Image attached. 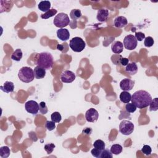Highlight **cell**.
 Segmentation results:
<instances>
[{
  "mask_svg": "<svg viewBox=\"0 0 158 158\" xmlns=\"http://www.w3.org/2000/svg\"><path fill=\"white\" fill-rule=\"evenodd\" d=\"M152 100L151 94L145 90H139L135 92L132 96V103L139 109L148 107Z\"/></svg>",
  "mask_w": 158,
  "mask_h": 158,
  "instance_id": "cell-1",
  "label": "cell"
},
{
  "mask_svg": "<svg viewBox=\"0 0 158 158\" xmlns=\"http://www.w3.org/2000/svg\"><path fill=\"white\" fill-rule=\"evenodd\" d=\"M37 64L45 70H49L54 64L53 56L49 52H42L38 55Z\"/></svg>",
  "mask_w": 158,
  "mask_h": 158,
  "instance_id": "cell-2",
  "label": "cell"
},
{
  "mask_svg": "<svg viewBox=\"0 0 158 158\" xmlns=\"http://www.w3.org/2000/svg\"><path fill=\"white\" fill-rule=\"evenodd\" d=\"M18 77L21 82L30 83L35 79L34 70L29 67H23L18 72Z\"/></svg>",
  "mask_w": 158,
  "mask_h": 158,
  "instance_id": "cell-3",
  "label": "cell"
},
{
  "mask_svg": "<svg viewBox=\"0 0 158 158\" xmlns=\"http://www.w3.org/2000/svg\"><path fill=\"white\" fill-rule=\"evenodd\" d=\"M69 46L73 51L80 52L85 48L86 43L82 38L76 37L70 40Z\"/></svg>",
  "mask_w": 158,
  "mask_h": 158,
  "instance_id": "cell-4",
  "label": "cell"
},
{
  "mask_svg": "<svg viewBox=\"0 0 158 158\" xmlns=\"http://www.w3.org/2000/svg\"><path fill=\"white\" fill-rule=\"evenodd\" d=\"M53 23L56 27L63 28L70 24L69 17L67 14L61 13L56 15L53 20Z\"/></svg>",
  "mask_w": 158,
  "mask_h": 158,
  "instance_id": "cell-5",
  "label": "cell"
},
{
  "mask_svg": "<svg viewBox=\"0 0 158 158\" xmlns=\"http://www.w3.org/2000/svg\"><path fill=\"white\" fill-rule=\"evenodd\" d=\"M134 130V124L130 121L124 120L119 125V131L124 135L128 136L133 133Z\"/></svg>",
  "mask_w": 158,
  "mask_h": 158,
  "instance_id": "cell-6",
  "label": "cell"
},
{
  "mask_svg": "<svg viewBox=\"0 0 158 158\" xmlns=\"http://www.w3.org/2000/svg\"><path fill=\"white\" fill-rule=\"evenodd\" d=\"M138 45V41L136 40L135 37L133 35H129L126 36L124 39L123 45L125 48L128 50L135 49Z\"/></svg>",
  "mask_w": 158,
  "mask_h": 158,
  "instance_id": "cell-7",
  "label": "cell"
},
{
  "mask_svg": "<svg viewBox=\"0 0 158 158\" xmlns=\"http://www.w3.org/2000/svg\"><path fill=\"white\" fill-rule=\"evenodd\" d=\"M25 109L27 112L35 115L39 111V104L34 100L28 101L25 104Z\"/></svg>",
  "mask_w": 158,
  "mask_h": 158,
  "instance_id": "cell-8",
  "label": "cell"
},
{
  "mask_svg": "<svg viewBox=\"0 0 158 158\" xmlns=\"http://www.w3.org/2000/svg\"><path fill=\"white\" fill-rule=\"evenodd\" d=\"M76 74L70 70H65L61 75V80L63 83H70L75 80Z\"/></svg>",
  "mask_w": 158,
  "mask_h": 158,
  "instance_id": "cell-9",
  "label": "cell"
},
{
  "mask_svg": "<svg viewBox=\"0 0 158 158\" xmlns=\"http://www.w3.org/2000/svg\"><path fill=\"white\" fill-rule=\"evenodd\" d=\"M99 118L98 112L94 108L89 109L85 113V119L88 122H95Z\"/></svg>",
  "mask_w": 158,
  "mask_h": 158,
  "instance_id": "cell-10",
  "label": "cell"
},
{
  "mask_svg": "<svg viewBox=\"0 0 158 158\" xmlns=\"http://www.w3.org/2000/svg\"><path fill=\"white\" fill-rule=\"evenodd\" d=\"M135 85V81L129 79H125L120 82V87L123 91H129L133 89Z\"/></svg>",
  "mask_w": 158,
  "mask_h": 158,
  "instance_id": "cell-11",
  "label": "cell"
},
{
  "mask_svg": "<svg viewBox=\"0 0 158 158\" xmlns=\"http://www.w3.org/2000/svg\"><path fill=\"white\" fill-rule=\"evenodd\" d=\"M57 37L61 41H67L70 37L69 31L66 28H59L57 31Z\"/></svg>",
  "mask_w": 158,
  "mask_h": 158,
  "instance_id": "cell-12",
  "label": "cell"
},
{
  "mask_svg": "<svg viewBox=\"0 0 158 158\" xmlns=\"http://www.w3.org/2000/svg\"><path fill=\"white\" fill-rule=\"evenodd\" d=\"M128 24L127 19L124 16H118L114 19V24L117 28H123L125 27Z\"/></svg>",
  "mask_w": 158,
  "mask_h": 158,
  "instance_id": "cell-13",
  "label": "cell"
},
{
  "mask_svg": "<svg viewBox=\"0 0 158 158\" xmlns=\"http://www.w3.org/2000/svg\"><path fill=\"white\" fill-rule=\"evenodd\" d=\"M109 16V11L106 9H101L97 13V20L100 22H104L107 20Z\"/></svg>",
  "mask_w": 158,
  "mask_h": 158,
  "instance_id": "cell-14",
  "label": "cell"
},
{
  "mask_svg": "<svg viewBox=\"0 0 158 158\" xmlns=\"http://www.w3.org/2000/svg\"><path fill=\"white\" fill-rule=\"evenodd\" d=\"M124 45L120 41H116L112 43L111 45V50L115 54H121L123 51Z\"/></svg>",
  "mask_w": 158,
  "mask_h": 158,
  "instance_id": "cell-15",
  "label": "cell"
},
{
  "mask_svg": "<svg viewBox=\"0 0 158 158\" xmlns=\"http://www.w3.org/2000/svg\"><path fill=\"white\" fill-rule=\"evenodd\" d=\"M0 88L3 91L6 93H13L14 90V85L12 82L6 81L4 83L3 85L0 87Z\"/></svg>",
  "mask_w": 158,
  "mask_h": 158,
  "instance_id": "cell-16",
  "label": "cell"
},
{
  "mask_svg": "<svg viewBox=\"0 0 158 158\" xmlns=\"http://www.w3.org/2000/svg\"><path fill=\"white\" fill-rule=\"evenodd\" d=\"M34 76L37 79H43L46 76V70L40 66H36L34 70Z\"/></svg>",
  "mask_w": 158,
  "mask_h": 158,
  "instance_id": "cell-17",
  "label": "cell"
},
{
  "mask_svg": "<svg viewBox=\"0 0 158 158\" xmlns=\"http://www.w3.org/2000/svg\"><path fill=\"white\" fill-rule=\"evenodd\" d=\"M125 71L127 73H129V74L133 76L136 74L138 72V67L137 65L135 62H131L129 63V64L126 66L125 67Z\"/></svg>",
  "mask_w": 158,
  "mask_h": 158,
  "instance_id": "cell-18",
  "label": "cell"
},
{
  "mask_svg": "<svg viewBox=\"0 0 158 158\" xmlns=\"http://www.w3.org/2000/svg\"><path fill=\"white\" fill-rule=\"evenodd\" d=\"M119 98H120V100L122 103H125V104H127V103H130V101H131L132 95L129 92L123 91L120 94Z\"/></svg>",
  "mask_w": 158,
  "mask_h": 158,
  "instance_id": "cell-19",
  "label": "cell"
},
{
  "mask_svg": "<svg viewBox=\"0 0 158 158\" xmlns=\"http://www.w3.org/2000/svg\"><path fill=\"white\" fill-rule=\"evenodd\" d=\"M51 3L49 1H43L38 4V9L43 12L46 13L50 10Z\"/></svg>",
  "mask_w": 158,
  "mask_h": 158,
  "instance_id": "cell-20",
  "label": "cell"
},
{
  "mask_svg": "<svg viewBox=\"0 0 158 158\" xmlns=\"http://www.w3.org/2000/svg\"><path fill=\"white\" fill-rule=\"evenodd\" d=\"M22 56L23 53L22 50L20 49H17L14 51L13 55H11V59L16 61H20L21 59L22 58Z\"/></svg>",
  "mask_w": 158,
  "mask_h": 158,
  "instance_id": "cell-21",
  "label": "cell"
},
{
  "mask_svg": "<svg viewBox=\"0 0 158 158\" xmlns=\"http://www.w3.org/2000/svg\"><path fill=\"white\" fill-rule=\"evenodd\" d=\"M123 148L122 146L119 145V144H115L113 145L111 148V152L112 153V154H115V155H118L119 154H121Z\"/></svg>",
  "mask_w": 158,
  "mask_h": 158,
  "instance_id": "cell-22",
  "label": "cell"
},
{
  "mask_svg": "<svg viewBox=\"0 0 158 158\" xmlns=\"http://www.w3.org/2000/svg\"><path fill=\"white\" fill-rule=\"evenodd\" d=\"M82 17V13L80 9H72L70 13V17L72 19L76 20Z\"/></svg>",
  "mask_w": 158,
  "mask_h": 158,
  "instance_id": "cell-23",
  "label": "cell"
},
{
  "mask_svg": "<svg viewBox=\"0 0 158 158\" xmlns=\"http://www.w3.org/2000/svg\"><path fill=\"white\" fill-rule=\"evenodd\" d=\"M10 153V150L7 146H2L0 148V156L2 158H7L9 156Z\"/></svg>",
  "mask_w": 158,
  "mask_h": 158,
  "instance_id": "cell-24",
  "label": "cell"
},
{
  "mask_svg": "<svg viewBox=\"0 0 158 158\" xmlns=\"http://www.w3.org/2000/svg\"><path fill=\"white\" fill-rule=\"evenodd\" d=\"M57 12L58 11H57L56 9H51L46 13H45L44 14H41V19H49L52 16H54L55 15H56L57 14Z\"/></svg>",
  "mask_w": 158,
  "mask_h": 158,
  "instance_id": "cell-25",
  "label": "cell"
},
{
  "mask_svg": "<svg viewBox=\"0 0 158 158\" xmlns=\"http://www.w3.org/2000/svg\"><path fill=\"white\" fill-rule=\"evenodd\" d=\"M93 146L94 148L98 149L100 150H103L105 149V147H106V144L105 143L101 140H97L93 143Z\"/></svg>",
  "mask_w": 158,
  "mask_h": 158,
  "instance_id": "cell-26",
  "label": "cell"
},
{
  "mask_svg": "<svg viewBox=\"0 0 158 158\" xmlns=\"http://www.w3.org/2000/svg\"><path fill=\"white\" fill-rule=\"evenodd\" d=\"M149 106L150 111H156L158 109V98H156L152 100Z\"/></svg>",
  "mask_w": 158,
  "mask_h": 158,
  "instance_id": "cell-27",
  "label": "cell"
},
{
  "mask_svg": "<svg viewBox=\"0 0 158 158\" xmlns=\"http://www.w3.org/2000/svg\"><path fill=\"white\" fill-rule=\"evenodd\" d=\"M51 119L52 121L55 122V123H59L62 119V117L59 112H55L51 114Z\"/></svg>",
  "mask_w": 158,
  "mask_h": 158,
  "instance_id": "cell-28",
  "label": "cell"
},
{
  "mask_svg": "<svg viewBox=\"0 0 158 158\" xmlns=\"http://www.w3.org/2000/svg\"><path fill=\"white\" fill-rule=\"evenodd\" d=\"M39 111L41 112V114H46L48 111V108L46 105V103L44 101H41V103H40L39 104Z\"/></svg>",
  "mask_w": 158,
  "mask_h": 158,
  "instance_id": "cell-29",
  "label": "cell"
},
{
  "mask_svg": "<svg viewBox=\"0 0 158 158\" xmlns=\"http://www.w3.org/2000/svg\"><path fill=\"white\" fill-rule=\"evenodd\" d=\"M154 43V41L153 38L151 37H148L145 38V41H144V45L146 47H151L153 46Z\"/></svg>",
  "mask_w": 158,
  "mask_h": 158,
  "instance_id": "cell-30",
  "label": "cell"
},
{
  "mask_svg": "<svg viewBox=\"0 0 158 158\" xmlns=\"http://www.w3.org/2000/svg\"><path fill=\"white\" fill-rule=\"evenodd\" d=\"M113 155L110 150H103L101 151L100 158H112Z\"/></svg>",
  "mask_w": 158,
  "mask_h": 158,
  "instance_id": "cell-31",
  "label": "cell"
},
{
  "mask_svg": "<svg viewBox=\"0 0 158 158\" xmlns=\"http://www.w3.org/2000/svg\"><path fill=\"white\" fill-rule=\"evenodd\" d=\"M56 146L53 144V143H48L45 145V150L46 151L47 154H49L51 153H52V152L53 151L54 149L55 148Z\"/></svg>",
  "mask_w": 158,
  "mask_h": 158,
  "instance_id": "cell-32",
  "label": "cell"
},
{
  "mask_svg": "<svg viewBox=\"0 0 158 158\" xmlns=\"http://www.w3.org/2000/svg\"><path fill=\"white\" fill-rule=\"evenodd\" d=\"M125 109H126V111H127L128 112L133 113L136 111V107L135 106L133 103H129L126 104Z\"/></svg>",
  "mask_w": 158,
  "mask_h": 158,
  "instance_id": "cell-33",
  "label": "cell"
},
{
  "mask_svg": "<svg viewBox=\"0 0 158 158\" xmlns=\"http://www.w3.org/2000/svg\"><path fill=\"white\" fill-rule=\"evenodd\" d=\"M45 127L49 131L53 130L56 128V125L55 122L53 121H48L46 122L45 124Z\"/></svg>",
  "mask_w": 158,
  "mask_h": 158,
  "instance_id": "cell-34",
  "label": "cell"
},
{
  "mask_svg": "<svg viewBox=\"0 0 158 158\" xmlns=\"http://www.w3.org/2000/svg\"><path fill=\"white\" fill-rule=\"evenodd\" d=\"M142 151L144 154H145L146 156H150L151 154L152 150H151V148L150 146L144 145L142 148Z\"/></svg>",
  "mask_w": 158,
  "mask_h": 158,
  "instance_id": "cell-35",
  "label": "cell"
},
{
  "mask_svg": "<svg viewBox=\"0 0 158 158\" xmlns=\"http://www.w3.org/2000/svg\"><path fill=\"white\" fill-rule=\"evenodd\" d=\"M135 38L137 41H142L145 38V35L143 32L139 31V32H136L135 33Z\"/></svg>",
  "mask_w": 158,
  "mask_h": 158,
  "instance_id": "cell-36",
  "label": "cell"
},
{
  "mask_svg": "<svg viewBox=\"0 0 158 158\" xmlns=\"http://www.w3.org/2000/svg\"><path fill=\"white\" fill-rule=\"evenodd\" d=\"M101 150H100L98 149L97 148H93L91 151V153L92 154V156H93L94 157H97V158H100V156L101 154Z\"/></svg>",
  "mask_w": 158,
  "mask_h": 158,
  "instance_id": "cell-37",
  "label": "cell"
},
{
  "mask_svg": "<svg viewBox=\"0 0 158 158\" xmlns=\"http://www.w3.org/2000/svg\"><path fill=\"white\" fill-rule=\"evenodd\" d=\"M121 56V55H114L111 57V59H112V62L114 63V64H115V65H119L120 64V61L121 59V58H121L120 59H118L119 58H120Z\"/></svg>",
  "mask_w": 158,
  "mask_h": 158,
  "instance_id": "cell-38",
  "label": "cell"
},
{
  "mask_svg": "<svg viewBox=\"0 0 158 158\" xmlns=\"http://www.w3.org/2000/svg\"><path fill=\"white\" fill-rule=\"evenodd\" d=\"M129 62V59L126 58H122L121 61H120V64H121L123 66H126Z\"/></svg>",
  "mask_w": 158,
  "mask_h": 158,
  "instance_id": "cell-39",
  "label": "cell"
},
{
  "mask_svg": "<svg viewBox=\"0 0 158 158\" xmlns=\"http://www.w3.org/2000/svg\"><path fill=\"white\" fill-rule=\"evenodd\" d=\"M92 129L90 128V127H87L85 129H84L82 131V133L84 135H90L92 133Z\"/></svg>",
  "mask_w": 158,
  "mask_h": 158,
  "instance_id": "cell-40",
  "label": "cell"
}]
</instances>
